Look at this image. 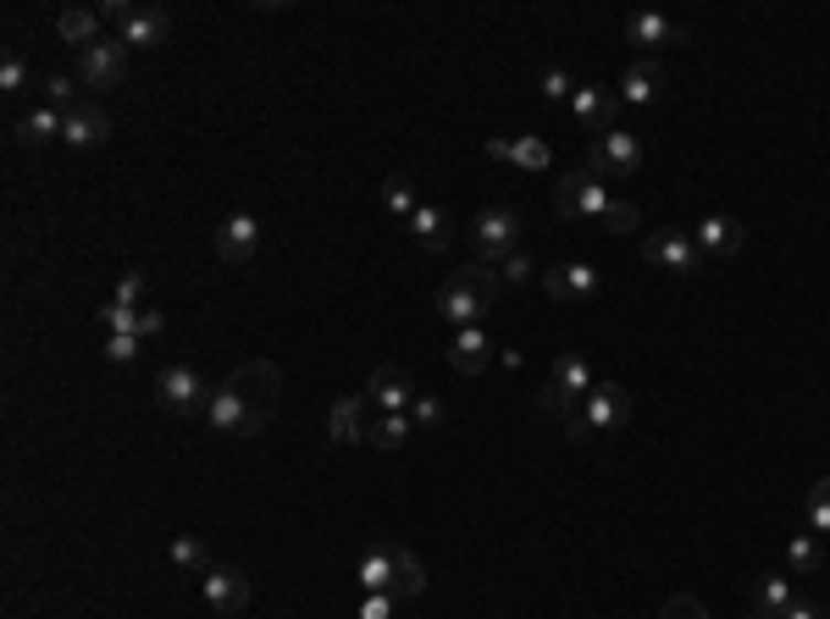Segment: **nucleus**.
<instances>
[{
    "instance_id": "nucleus-5",
    "label": "nucleus",
    "mask_w": 830,
    "mask_h": 619,
    "mask_svg": "<svg viewBox=\"0 0 830 619\" xmlns=\"http://www.w3.org/2000/svg\"><path fill=\"white\" fill-rule=\"evenodd\" d=\"M587 172H615V178L642 172V139H637L631 128H604V134H593Z\"/></svg>"
},
{
    "instance_id": "nucleus-31",
    "label": "nucleus",
    "mask_w": 830,
    "mask_h": 619,
    "mask_svg": "<svg viewBox=\"0 0 830 619\" xmlns=\"http://www.w3.org/2000/svg\"><path fill=\"white\" fill-rule=\"evenodd\" d=\"M786 564H791V575H813L824 564V553L808 531H797V536H786Z\"/></svg>"
},
{
    "instance_id": "nucleus-34",
    "label": "nucleus",
    "mask_w": 830,
    "mask_h": 619,
    "mask_svg": "<svg viewBox=\"0 0 830 619\" xmlns=\"http://www.w3.org/2000/svg\"><path fill=\"white\" fill-rule=\"evenodd\" d=\"M802 514H808V531H830V476H819V481L808 487Z\"/></svg>"
},
{
    "instance_id": "nucleus-8",
    "label": "nucleus",
    "mask_w": 830,
    "mask_h": 619,
    "mask_svg": "<svg viewBox=\"0 0 830 619\" xmlns=\"http://www.w3.org/2000/svg\"><path fill=\"white\" fill-rule=\"evenodd\" d=\"M200 591H205V602H211L216 613H244V608L255 602V586H249V575H244L238 564H211V569L200 575Z\"/></svg>"
},
{
    "instance_id": "nucleus-32",
    "label": "nucleus",
    "mask_w": 830,
    "mask_h": 619,
    "mask_svg": "<svg viewBox=\"0 0 830 619\" xmlns=\"http://www.w3.org/2000/svg\"><path fill=\"white\" fill-rule=\"evenodd\" d=\"M382 205H387V216H415V211H422V205H415V189H409V178H387L382 183Z\"/></svg>"
},
{
    "instance_id": "nucleus-41",
    "label": "nucleus",
    "mask_w": 830,
    "mask_h": 619,
    "mask_svg": "<svg viewBox=\"0 0 830 619\" xmlns=\"http://www.w3.org/2000/svg\"><path fill=\"white\" fill-rule=\"evenodd\" d=\"M659 619H709V608H703L692 591H675V597L659 608Z\"/></svg>"
},
{
    "instance_id": "nucleus-46",
    "label": "nucleus",
    "mask_w": 830,
    "mask_h": 619,
    "mask_svg": "<svg viewBox=\"0 0 830 619\" xmlns=\"http://www.w3.org/2000/svg\"><path fill=\"white\" fill-rule=\"evenodd\" d=\"M780 619H830V608H824V602H813V597H797Z\"/></svg>"
},
{
    "instance_id": "nucleus-36",
    "label": "nucleus",
    "mask_w": 830,
    "mask_h": 619,
    "mask_svg": "<svg viewBox=\"0 0 830 619\" xmlns=\"http://www.w3.org/2000/svg\"><path fill=\"white\" fill-rule=\"evenodd\" d=\"M29 78H34V67H29L18 51H7V62H0V95H23Z\"/></svg>"
},
{
    "instance_id": "nucleus-27",
    "label": "nucleus",
    "mask_w": 830,
    "mask_h": 619,
    "mask_svg": "<svg viewBox=\"0 0 830 619\" xmlns=\"http://www.w3.org/2000/svg\"><path fill=\"white\" fill-rule=\"evenodd\" d=\"M791 602H797V591H791V580H786V575H758V580H753V613L780 619Z\"/></svg>"
},
{
    "instance_id": "nucleus-37",
    "label": "nucleus",
    "mask_w": 830,
    "mask_h": 619,
    "mask_svg": "<svg viewBox=\"0 0 830 619\" xmlns=\"http://www.w3.org/2000/svg\"><path fill=\"white\" fill-rule=\"evenodd\" d=\"M45 100H51L56 111H73V106H84V100H78V84H73L67 73H51V78H45Z\"/></svg>"
},
{
    "instance_id": "nucleus-23",
    "label": "nucleus",
    "mask_w": 830,
    "mask_h": 619,
    "mask_svg": "<svg viewBox=\"0 0 830 619\" xmlns=\"http://www.w3.org/2000/svg\"><path fill=\"white\" fill-rule=\"evenodd\" d=\"M167 34H172V18H167V12H134V23L117 29V40H123L128 51H156V45H167Z\"/></svg>"
},
{
    "instance_id": "nucleus-10",
    "label": "nucleus",
    "mask_w": 830,
    "mask_h": 619,
    "mask_svg": "<svg viewBox=\"0 0 830 619\" xmlns=\"http://www.w3.org/2000/svg\"><path fill=\"white\" fill-rule=\"evenodd\" d=\"M609 194L598 189V178L593 172H565L560 183H554V211L560 216H609Z\"/></svg>"
},
{
    "instance_id": "nucleus-7",
    "label": "nucleus",
    "mask_w": 830,
    "mask_h": 619,
    "mask_svg": "<svg viewBox=\"0 0 830 619\" xmlns=\"http://www.w3.org/2000/svg\"><path fill=\"white\" fill-rule=\"evenodd\" d=\"M642 260H648V266H664V271H675V277L703 271V249H698V238L681 233V227H664V233L642 238Z\"/></svg>"
},
{
    "instance_id": "nucleus-40",
    "label": "nucleus",
    "mask_w": 830,
    "mask_h": 619,
    "mask_svg": "<svg viewBox=\"0 0 830 619\" xmlns=\"http://www.w3.org/2000/svg\"><path fill=\"white\" fill-rule=\"evenodd\" d=\"M538 404H543V415H554V420H565V426L576 420V398H565V393H560L554 382H549V387L538 393Z\"/></svg>"
},
{
    "instance_id": "nucleus-14",
    "label": "nucleus",
    "mask_w": 830,
    "mask_h": 619,
    "mask_svg": "<svg viewBox=\"0 0 830 619\" xmlns=\"http://www.w3.org/2000/svg\"><path fill=\"white\" fill-rule=\"evenodd\" d=\"M571 117H576L582 128H593V134L615 128V117H620V89H604V84L576 89V95H571Z\"/></svg>"
},
{
    "instance_id": "nucleus-30",
    "label": "nucleus",
    "mask_w": 830,
    "mask_h": 619,
    "mask_svg": "<svg viewBox=\"0 0 830 619\" xmlns=\"http://www.w3.org/2000/svg\"><path fill=\"white\" fill-rule=\"evenodd\" d=\"M393 558H398V580H393V597H422V586H427V569H422V558H415L409 547H398V542H393Z\"/></svg>"
},
{
    "instance_id": "nucleus-15",
    "label": "nucleus",
    "mask_w": 830,
    "mask_h": 619,
    "mask_svg": "<svg viewBox=\"0 0 830 619\" xmlns=\"http://www.w3.org/2000/svg\"><path fill=\"white\" fill-rule=\"evenodd\" d=\"M365 393H343V398H332V409H327V437L332 442H365L371 437V420H365Z\"/></svg>"
},
{
    "instance_id": "nucleus-25",
    "label": "nucleus",
    "mask_w": 830,
    "mask_h": 619,
    "mask_svg": "<svg viewBox=\"0 0 830 619\" xmlns=\"http://www.w3.org/2000/svg\"><path fill=\"white\" fill-rule=\"evenodd\" d=\"M549 382H554V387H560L565 398H576V404H582V398H587V393L598 387V382H593V365H587L582 354H560V360H554V376H549Z\"/></svg>"
},
{
    "instance_id": "nucleus-48",
    "label": "nucleus",
    "mask_w": 830,
    "mask_h": 619,
    "mask_svg": "<svg viewBox=\"0 0 830 619\" xmlns=\"http://www.w3.org/2000/svg\"><path fill=\"white\" fill-rule=\"evenodd\" d=\"M488 161H510V139H488Z\"/></svg>"
},
{
    "instance_id": "nucleus-45",
    "label": "nucleus",
    "mask_w": 830,
    "mask_h": 619,
    "mask_svg": "<svg viewBox=\"0 0 830 619\" xmlns=\"http://www.w3.org/2000/svg\"><path fill=\"white\" fill-rule=\"evenodd\" d=\"M393 602H398L393 591H371V597L360 602V619H387V613H393Z\"/></svg>"
},
{
    "instance_id": "nucleus-17",
    "label": "nucleus",
    "mask_w": 830,
    "mask_h": 619,
    "mask_svg": "<svg viewBox=\"0 0 830 619\" xmlns=\"http://www.w3.org/2000/svg\"><path fill=\"white\" fill-rule=\"evenodd\" d=\"M106 134H111V117L100 111V106H73L67 111V128H62V145H73V150H95V145H106Z\"/></svg>"
},
{
    "instance_id": "nucleus-6",
    "label": "nucleus",
    "mask_w": 830,
    "mask_h": 619,
    "mask_svg": "<svg viewBox=\"0 0 830 619\" xmlns=\"http://www.w3.org/2000/svg\"><path fill=\"white\" fill-rule=\"evenodd\" d=\"M211 393H216V387H205V376H200L194 365H167V371L156 376V398H161V409H172V415H200V409L211 404Z\"/></svg>"
},
{
    "instance_id": "nucleus-38",
    "label": "nucleus",
    "mask_w": 830,
    "mask_h": 619,
    "mask_svg": "<svg viewBox=\"0 0 830 619\" xmlns=\"http://www.w3.org/2000/svg\"><path fill=\"white\" fill-rule=\"evenodd\" d=\"M493 271H499V282H504V288H521V282H532V255H526V249H515V255H504Z\"/></svg>"
},
{
    "instance_id": "nucleus-33",
    "label": "nucleus",
    "mask_w": 830,
    "mask_h": 619,
    "mask_svg": "<svg viewBox=\"0 0 830 619\" xmlns=\"http://www.w3.org/2000/svg\"><path fill=\"white\" fill-rule=\"evenodd\" d=\"M145 294H150V271H123L117 277V294H111V305H128V310H145Z\"/></svg>"
},
{
    "instance_id": "nucleus-35",
    "label": "nucleus",
    "mask_w": 830,
    "mask_h": 619,
    "mask_svg": "<svg viewBox=\"0 0 830 619\" xmlns=\"http://www.w3.org/2000/svg\"><path fill=\"white\" fill-rule=\"evenodd\" d=\"M167 558L172 564H183V569H211V553H205V542H194V536H172V547H167Z\"/></svg>"
},
{
    "instance_id": "nucleus-42",
    "label": "nucleus",
    "mask_w": 830,
    "mask_h": 619,
    "mask_svg": "<svg viewBox=\"0 0 830 619\" xmlns=\"http://www.w3.org/2000/svg\"><path fill=\"white\" fill-rule=\"evenodd\" d=\"M637 222H642V211H637V205H626V200H615V205H609V216H604V227H609V233H620V238H626V233H637Z\"/></svg>"
},
{
    "instance_id": "nucleus-39",
    "label": "nucleus",
    "mask_w": 830,
    "mask_h": 619,
    "mask_svg": "<svg viewBox=\"0 0 830 619\" xmlns=\"http://www.w3.org/2000/svg\"><path fill=\"white\" fill-rule=\"evenodd\" d=\"M571 95H576V78H571L565 67H549V73H543V100L560 106V100H571Z\"/></svg>"
},
{
    "instance_id": "nucleus-3",
    "label": "nucleus",
    "mask_w": 830,
    "mask_h": 619,
    "mask_svg": "<svg viewBox=\"0 0 830 619\" xmlns=\"http://www.w3.org/2000/svg\"><path fill=\"white\" fill-rule=\"evenodd\" d=\"M515 249H521V216L510 205H488L471 222V255H477V266H499Z\"/></svg>"
},
{
    "instance_id": "nucleus-12",
    "label": "nucleus",
    "mask_w": 830,
    "mask_h": 619,
    "mask_svg": "<svg viewBox=\"0 0 830 619\" xmlns=\"http://www.w3.org/2000/svg\"><path fill=\"white\" fill-rule=\"evenodd\" d=\"M365 398H371L382 415H409V404H415V382H409V371H404V365H376V371L365 376Z\"/></svg>"
},
{
    "instance_id": "nucleus-2",
    "label": "nucleus",
    "mask_w": 830,
    "mask_h": 619,
    "mask_svg": "<svg viewBox=\"0 0 830 619\" xmlns=\"http://www.w3.org/2000/svg\"><path fill=\"white\" fill-rule=\"evenodd\" d=\"M499 271L493 266H460L438 294H433V310L444 316V321H455V327H482V316L493 310V299H499Z\"/></svg>"
},
{
    "instance_id": "nucleus-24",
    "label": "nucleus",
    "mask_w": 830,
    "mask_h": 619,
    "mask_svg": "<svg viewBox=\"0 0 830 619\" xmlns=\"http://www.w3.org/2000/svg\"><path fill=\"white\" fill-rule=\"evenodd\" d=\"M62 128H67V111L34 106L29 117H18V145H51V139H62Z\"/></svg>"
},
{
    "instance_id": "nucleus-11",
    "label": "nucleus",
    "mask_w": 830,
    "mask_h": 619,
    "mask_svg": "<svg viewBox=\"0 0 830 619\" xmlns=\"http://www.w3.org/2000/svg\"><path fill=\"white\" fill-rule=\"evenodd\" d=\"M260 249V222L249 211H233L222 227H216V260L222 266H249Z\"/></svg>"
},
{
    "instance_id": "nucleus-4",
    "label": "nucleus",
    "mask_w": 830,
    "mask_h": 619,
    "mask_svg": "<svg viewBox=\"0 0 830 619\" xmlns=\"http://www.w3.org/2000/svg\"><path fill=\"white\" fill-rule=\"evenodd\" d=\"M631 420V393L620 382H598L582 404H576V420H571V437H593V431H620Z\"/></svg>"
},
{
    "instance_id": "nucleus-47",
    "label": "nucleus",
    "mask_w": 830,
    "mask_h": 619,
    "mask_svg": "<svg viewBox=\"0 0 830 619\" xmlns=\"http://www.w3.org/2000/svg\"><path fill=\"white\" fill-rule=\"evenodd\" d=\"M156 332H167V310H139V338H156Z\"/></svg>"
},
{
    "instance_id": "nucleus-22",
    "label": "nucleus",
    "mask_w": 830,
    "mask_h": 619,
    "mask_svg": "<svg viewBox=\"0 0 830 619\" xmlns=\"http://www.w3.org/2000/svg\"><path fill=\"white\" fill-rule=\"evenodd\" d=\"M404 227L415 233V244H422L427 255H444V249H449V238H455V233H449V211H438V205H422V211H415Z\"/></svg>"
},
{
    "instance_id": "nucleus-13",
    "label": "nucleus",
    "mask_w": 830,
    "mask_h": 619,
    "mask_svg": "<svg viewBox=\"0 0 830 619\" xmlns=\"http://www.w3.org/2000/svg\"><path fill=\"white\" fill-rule=\"evenodd\" d=\"M543 288H549L554 299L593 305V299H598V288H604V277H598L587 260H565V266H549V271H543Z\"/></svg>"
},
{
    "instance_id": "nucleus-28",
    "label": "nucleus",
    "mask_w": 830,
    "mask_h": 619,
    "mask_svg": "<svg viewBox=\"0 0 830 619\" xmlns=\"http://www.w3.org/2000/svg\"><path fill=\"white\" fill-rule=\"evenodd\" d=\"M510 161H515L521 172H549V167H554V150H549V139L521 134V139H510Z\"/></svg>"
},
{
    "instance_id": "nucleus-43",
    "label": "nucleus",
    "mask_w": 830,
    "mask_h": 619,
    "mask_svg": "<svg viewBox=\"0 0 830 619\" xmlns=\"http://www.w3.org/2000/svg\"><path fill=\"white\" fill-rule=\"evenodd\" d=\"M409 420H415V426H438V420H444V404L415 393V404H409Z\"/></svg>"
},
{
    "instance_id": "nucleus-21",
    "label": "nucleus",
    "mask_w": 830,
    "mask_h": 619,
    "mask_svg": "<svg viewBox=\"0 0 830 619\" xmlns=\"http://www.w3.org/2000/svg\"><path fill=\"white\" fill-rule=\"evenodd\" d=\"M664 95V73H659V62H637V67H626V78H620V106H653Z\"/></svg>"
},
{
    "instance_id": "nucleus-26",
    "label": "nucleus",
    "mask_w": 830,
    "mask_h": 619,
    "mask_svg": "<svg viewBox=\"0 0 830 619\" xmlns=\"http://www.w3.org/2000/svg\"><path fill=\"white\" fill-rule=\"evenodd\" d=\"M360 586L365 591H393V580H398V558H393V542H382V547H371L365 558H360Z\"/></svg>"
},
{
    "instance_id": "nucleus-20",
    "label": "nucleus",
    "mask_w": 830,
    "mask_h": 619,
    "mask_svg": "<svg viewBox=\"0 0 830 619\" xmlns=\"http://www.w3.org/2000/svg\"><path fill=\"white\" fill-rule=\"evenodd\" d=\"M56 34H62V45H73V51H89V45L106 40V34H100V12H89V7L56 12Z\"/></svg>"
},
{
    "instance_id": "nucleus-16",
    "label": "nucleus",
    "mask_w": 830,
    "mask_h": 619,
    "mask_svg": "<svg viewBox=\"0 0 830 619\" xmlns=\"http://www.w3.org/2000/svg\"><path fill=\"white\" fill-rule=\"evenodd\" d=\"M626 40H631V45H648V51H659V45H692V34H687L681 23H670L664 12H637V18H626Z\"/></svg>"
},
{
    "instance_id": "nucleus-9",
    "label": "nucleus",
    "mask_w": 830,
    "mask_h": 619,
    "mask_svg": "<svg viewBox=\"0 0 830 619\" xmlns=\"http://www.w3.org/2000/svg\"><path fill=\"white\" fill-rule=\"evenodd\" d=\"M78 78L89 89H123V78H128V45L123 40H100V45L78 51Z\"/></svg>"
},
{
    "instance_id": "nucleus-19",
    "label": "nucleus",
    "mask_w": 830,
    "mask_h": 619,
    "mask_svg": "<svg viewBox=\"0 0 830 619\" xmlns=\"http://www.w3.org/2000/svg\"><path fill=\"white\" fill-rule=\"evenodd\" d=\"M692 238H698L703 260H725V255H736V249H742V238H747V233H742V222H731V216H703Z\"/></svg>"
},
{
    "instance_id": "nucleus-1",
    "label": "nucleus",
    "mask_w": 830,
    "mask_h": 619,
    "mask_svg": "<svg viewBox=\"0 0 830 619\" xmlns=\"http://www.w3.org/2000/svg\"><path fill=\"white\" fill-rule=\"evenodd\" d=\"M277 398H283L277 365H272V360H244V365L211 393L205 420H211V431H222V437H255V431L272 426Z\"/></svg>"
},
{
    "instance_id": "nucleus-49",
    "label": "nucleus",
    "mask_w": 830,
    "mask_h": 619,
    "mask_svg": "<svg viewBox=\"0 0 830 619\" xmlns=\"http://www.w3.org/2000/svg\"><path fill=\"white\" fill-rule=\"evenodd\" d=\"M747 619H769V613H747Z\"/></svg>"
},
{
    "instance_id": "nucleus-44",
    "label": "nucleus",
    "mask_w": 830,
    "mask_h": 619,
    "mask_svg": "<svg viewBox=\"0 0 830 619\" xmlns=\"http://www.w3.org/2000/svg\"><path fill=\"white\" fill-rule=\"evenodd\" d=\"M139 343H145V338H111V343H106V360H111V365H128V360H139Z\"/></svg>"
},
{
    "instance_id": "nucleus-29",
    "label": "nucleus",
    "mask_w": 830,
    "mask_h": 619,
    "mask_svg": "<svg viewBox=\"0 0 830 619\" xmlns=\"http://www.w3.org/2000/svg\"><path fill=\"white\" fill-rule=\"evenodd\" d=\"M409 431H415V420L409 415H382V420H371V448H382V453H393V448H404L409 442Z\"/></svg>"
},
{
    "instance_id": "nucleus-18",
    "label": "nucleus",
    "mask_w": 830,
    "mask_h": 619,
    "mask_svg": "<svg viewBox=\"0 0 830 619\" xmlns=\"http://www.w3.org/2000/svg\"><path fill=\"white\" fill-rule=\"evenodd\" d=\"M499 349H493V338L482 332V327H460L455 332V343H449V365L460 371V376H477V371H488V360H493Z\"/></svg>"
}]
</instances>
